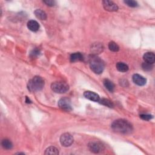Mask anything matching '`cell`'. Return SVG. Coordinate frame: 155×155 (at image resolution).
Wrapping results in <instances>:
<instances>
[{"label":"cell","instance_id":"11","mask_svg":"<svg viewBox=\"0 0 155 155\" xmlns=\"http://www.w3.org/2000/svg\"><path fill=\"white\" fill-rule=\"evenodd\" d=\"M145 62L153 64L155 61V56L153 52H147L143 56Z\"/></svg>","mask_w":155,"mask_h":155},{"label":"cell","instance_id":"22","mask_svg":"<svg viewBox=\"0 0 155 155\" xmlns=\"http://www.w3.org/2000/svg\"><path fill=\"white\" fill-rule=\"evenodd\" d=\"M125 4H127L128 6L131 7H136L138 5V4L135 1H133V0H126V1H124Z\"/></svg>","mask_w":155,"mask_h":155},{"label":"cell","instance_id":"7","mask_svg":"<svg viewBox=\"0 0 155 155\" xmlns=\"http://www.w3.org/2000/svg\"><path fill=\"white\" fill-rule=\"evenodd\" d=\"M60 142L62 146L66 147H69L72 144V143L73 142V138L70 134L66 133L62 134L61 136Z\"/></svg>","mask_w":155,"mask_h":155},{"label":"cell","instance_id":"3","mask_svg":"<svg viewBox=\"0 0 155 155\" xmlns=\"http://www.w3.org/2000/svg\"><path fill=\"white\" fill-rule=\"evenodd\" d=\"M90 67L94 73L101 74L104 71V64L100 58L93 56L90 60Z\"/></svg>","mask_w":155,"mask_h":155},{"label":"cell","instance_id":"17","mask_svg":"<svg viewBox=\"0 0 155 155\" xmlns=\"http://www.w3.org/2000/svg\"><path fill=\"white\" fill-rule=\"evenodd\" d=\"M70 59L72 62L81 61L83 60V56L80 53H74L70 55Z\"/></svg>","mask_w":155,"mask_h":155},{"label":"cell","instance_id":"6","mask_svg":"<svg viewBox=\"0 0 155 155\" xmlns=\"http://www.w3.org/2000/svg\"><path fill=\"white\" fill-rule=\"evenodd\" d=\"M58 106L62 110L66 112H70L72 110L71 101L67 97H62L58 101Z\"/></svg>","mask_w":155,"mask_h":155},{"label":"cell","instance_id":"18","mask_svg":"<svg viewBox=\"0 0 155 155\" xmlns=\"http://www.w3.org/2000/svg\"><path fill=\"white\" fill-rule=\"evenodd\" d=\"M1 145L3 147L6 149V150H10V149H12L13 147L12 142L7 139H3L1 142Z\"/></svg>","mask_w":155,"mask_h":155},{"label":"cell","instance_id":"9","mask_svg":"<svg viewBox=\"0 0 155 155\" xmlns=\"http://www.w3.org/2000/svg\"><path fill=\"white\" fill-rule=\"evenodd\" d=\"M84 96L86 99L94 102H99L100 97L97 93L91 91H86L84 93Z\"/></svg>","mask_w":155,"mask_h":155},{"label":"cell","instance_id":"1","mask_svg":"<svg viewBox=\"0 0 155 155\" xmlns=\"http://www.w3.org/2000/svg\"><path fill=\"white\" fill-rule=\"evenodd\" d=\"M112 129L116 133L129 134L133 131V126L127 120L117 119L112 124Z\"/></svg>","mask_w":155,"mask_h":155},{"label":"cell","instance_id":"26","mask_svg":"<svg viewBox=\"0 0 155 155\" xmlns=\"http://www.w3.org/2000/svg\"><path fill=\"white\" fill-rule=\"evenodd\" d=\"M43 2L49 6H54L56 4V2L55 1H52V0H46V1H44Z\"/></svg>","mask_w":155,"mask_h":155},{"label":"cell","instance_id":"12","mask_svg":"<svg viewBox=\"0 0 155 155\" xmlns=\"http://www.w3.org/2000/svg\"><path fill=\"white\" fill-rule=\"evenodd\" d=\"M27 27L32 32H37L39 30V25L38 22L35 20H30L27 22Z\"/></svg>","mask_w":155,"mask_h":155},{"label":"cell","instance_id":"19","mask_svg":"<svg viewBox=\"0 0 155 155\" xmlns=\"http://www.w3.org/2000/svg\"><path fill=\"white\" fill-rule=\"evenodd\" d=\"M45 154H50V155H56L59 154V151L55 147H49L45 151Z\"/></svg>","mask_w":155,"mask_h":155},{"label":"cell","instance_id":"13","mask_svg":"<svg viewBox=\"0 0 155 155\" xmlns=\"http://www.w3.org/2000/svg\"><path fill=\"white\" fill-rule=\"evenodd\" d=\"M104 49L103 45L101 43H96L94 44L92 46H91V51L95 54H99L101 53Z\"/></svg>","mask_w":155,"mask_h":155},{"label":"cell","instance_id":"14","mask_svg":"<svg viewBox=\"0 0 155 155\" xmlns=\"http://www.w3.org/2000/svg\"><path fill=\"white\" fill-rule=\"evenodd\" d=\"M103 84H104L105 87L110 92H113L114 89V84L108 79H105L103 80Z\"/></svg>","mask_w":155,"mask_h":155},{"label":"cell","instance_id":"5","mask_svg":"<svg viewBox=\"0 0 155 155\" xmlns=\"http://www.w3.org/2000/svg\"><path fill=\"white\" fill-rule=\"evenodd\" d=\"M88 146L90 150L95 153H99L104 150V146L102 145V143L98 141L90 142Z\"/></svg>","mask_w":155,"mask_h":155},{"label":"cell","instance_id":"10","mask_svg":"<svg viewBox=\"0 0 155 155\" xmlns=\"http://www.w3.org/2000/svg\"><path fill=\"white\" fill-rule=\"evenodd\" d=\"M132 79H133V81L134 82V83L139 86L144 85L147 82L146 79L139 74H133Z\"/></svg>","mask_w":155,"mask_h":155},{"label":"cell","instance_id":"21","mask_svg":"<svg viewBox=\"0 0 155 155\" xmlns=\"http://www.w3.org/2000/svg\"><path fill=\"white\" fill-rule=\"evenodd\" d=\"M99 102H100V104L104 105V106H107L108 107H110V108H112L113 107V102H111L110 101H109L108 99H99Z\"/></svg>","mask_w":155,"mask_h":155},{"label":"cell","instance_id":"27","mask_svg":"<svg viewBox=\"0 0 155 155\" xmlns=\"http://www.w3.org/2000/svg\"><path fill=\"white\" fill-rule=\"evenodd\" d=\"M26 102L27 103H30L31 102H30V99H28V97H26Z\"/></svg>","mask_w":155,"mask_h":155},{"label":"cell","instance_id":"4","mask_svg":"<svg viewBox=\"0 0 155 155\" xmlns=\"http://www.w3.org/2000/svg\"><path fill=\"white\" fill-rule=\"evenodd\" d=\"M51 89L55 93H64L69 89V86L64 82H55L51 84Z\"/></svg>","mask_w":155,"mask_h":155},{"label":"cell","instance_id":"24","mask_svg":"<svg viewBox=\"0 0 155 155\" xmlns=\"http://www.w3.org/2000/svg\"><path fill=\"white\" fill-rule=\"evenodd\" d=\"M140 118L145 120H149L153 118V116L151 115V114H142L140 115Z\"/></svg>","mask_w":155,"mask_h":155},{"label":"cell","instance_id":"20","mask_svg":"<svg viewBox=\"0 0 155 155\" xmlns=\"http://www.w3.org/2000/svg\"><path fill=\"white\" fill-rule=\"evenodd\" d=\"M108 49H110L111 51L116 52V51H119V47L118 46V45L116 43L112 41L108 44Z\"/></svg>","mask_w":155,"mask_h":155},{"label":"cell","instance_id":"15","mask_svg":"<svg viewBox=\"0 0 155 155\" xmlns=\"http://www.w3.org/2000/svg\"><path fill=\"white\" fill-rule=\"evenodd\" d=\"M34 14H35L37 18L40 20H45L47 19L46 14L41 9H37L35 12H34Z\"/></svg>","mask_w":155,"mask_h":155},{"label":"cell","instance_id":"16","mask_svg":"<svg viewBox=\"0 0 155 155\" xmlns=\"http://www.w3.org/2000/svg\"><path fill=\"white\" fill-rule=\"evenodd\" d=\"M116 69L120 72H126L129 70V66L124 62H119L116 65Z\"/></svg>","mask_w":155,"mask_h":155},{"label":"cell","instance_id":"23","mask_svg":"<svg viewBox=\"0 0 155 155\" xmlns=\"http://www.w3.org/2000/svg\"><path fill=\"white\" fill-rule=\"evenodd\" d=\"M142 68L146 71H150L152 69L153 66L151 64H149V63L147 62H143L142 65Z\"/></svg>","mask_w":155,"mask_h":155},{"label":"cell","instance_id":"25","mask_svg":"<svg viewBox=\"0 0 155 155\" xmlns=\"http://www.w3.org/2000/svg\"><path fill=\"white\" fill-rule=\"evenodd\" d=\"M40 53V51L39 50L37 49H33L30 53V56L32 57V58H35V57H37L38 56Z\"/></svg>","mask_w":155,"mask_h":155},{"label":"cell","instance_id":"8","mask_svg":"<svg viewBox=\"0 0 155 155\" xmlns=\"http://www.w3.org/2000/svg\"><path fill=\"white\" fill-rule=\"evenodd\" d=\"M102 4L104 8L109 12H114V11H117L118 10L117 4L113 1L106 0V1H102Z\"/></svg>","mask_w":155,"mask_h":155},{"label":"cell","instance_id":"2","mask_svg":"<svg viewBox=\"0 0 155 155\" xmlns=\"http://www.w3.org/2000/svg\"><path fill=\"white\" fill-rule=\"evenodd\" d=\"M44 86V79L40 76H36L28 83V89L31 91H38L43 89Z\"/></svg>","mask_w":155,"mask_h":155}]
</instances>
